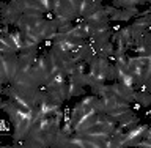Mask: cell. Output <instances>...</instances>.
I'll return each instance as SVG.
<instances>
[{"instance_id": "cell-1", "label": "cell", "mask_w": 151, "mask_h": 148, "mask_svg": "<svg viewBox=\"0 0 151 148\" xmlns=\"http://www.w3.org/2000/svg\"><path fill=\"white\" fill-rule=\"evenodd\" d=\"M2 109H3V112L9 117V121H11L14 126H17L19 123H22L24 118L27 117V113L24 112L14 101H11V99H5V101H2Z\"/></svg>"}, {"instance_id": "cell-2", "label": "cell", "mask_w": 151, "mask_h": 148, "mask_svg": "<svg viewBox=\"0 0 151 148\" xmlns=\"http://www.w3.org/2000/svg\"><path fill=\"white\" fill-rule=\"evenodd\" d=\"M148 128H150V125H139V126L132 128V129H129V131H126V132H124L126 147H127V148L139 147L142 142L145 140L146 132H148Z\"/></svg>"}, {"instance_id": "cell-3", "label": "cell", "mask_w": 151, "mask_h": 148, "mask_svg": "<svg viewBox=\"0 0 151 148\" xmlns=\"http://www.w3.org/2000/svg\"><path fill=\"white\" fill-rule=\"evenodd\" d=\"M96 123H98V113L94 112L93 109H90L88 112H85L83 115H80V118L76 121V125L73 128H74V132L82 134V132L90 129V128H91L93 125H96Z\"/></svg>"}, {"instance_id": "cell-4", "label": "cell", "mask_w": 151, "mask_h": 148, "mask_svg": "<svg viewBox=\"0 0 151 148\" xmlns=\"http://www.w3.org/2000/svg\"><path fill=\"white\" fill-rule=\"evenodd\" d=\"M2 22L3 25H16L19 22V19H21L22 13L19 11V9L14 6L13 3H2Z\"/></svg>"}, {"instance_id": "cell-5", "label": "cell", "mask_w": 151, "mask_h": 148, "mask_svg": "<svg viewBox=\"0 0 151 148\" xmlns=\"http://www.w3.org/2000/svg\"><path fill=\"white\" fill-rule=\"evenodd\" d=\"M135 103L143 106V107H150L151 106V93L146 92V90L135 92Z\"/></svg>"}, {"instance_id": "cell-6", "label": "cell", "mask_w": 151, "mask_h": 148, "mask_svg": "<svg viewBox=\"0 0 151 148\" xmlns=\"http://www.w3.org/2000/svg\"><path fill=\"white\" fill-rule=\"evenodd\" d=\"M139 125H140V118H139V117H137L135 113H134L132 117H129L127 120H124L123 123H120L118 126H121L124 131H126V129L129 131V129H132V128H135V126H139Z\"/></svg>"}, {"instance_id": "cell-7", "label": "cell", "mask_w": 151, "mask_h": 148, "mask_svg": "<svg viewBox=\"0 0 151 148\" xmlns=\"http://www.w3.org/2000/svg\"><path fill=\"white\" fill-rule=\"evenodd\" d=\"M85 95V88L83 87H77L74 84H69V98H76V96H83Z\"/></svg>"}, {"instance_id": "cell-8", "label": "cell", "mask_w": 151, "mask_h": 148, "mask_svg": "<svg viewBox=\"0 0 151 148\" xmlns=\"http://www.w3.org/2000/svg\"><path fill=\"white\" fill-rule=\"evenodd\" d=\"M145 49H146V54H151V32L145 35Z\"/></svg>"}]
</instances>
